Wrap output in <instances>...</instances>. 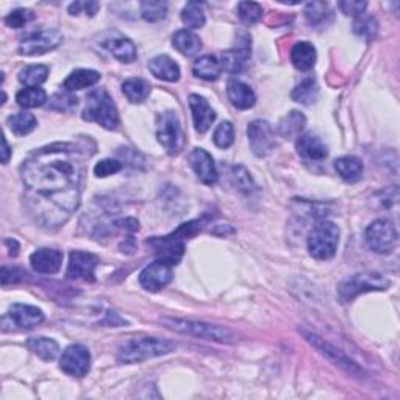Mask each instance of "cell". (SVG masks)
<instances>
[{
	"label": "cell",
	"instance_id": "1",
	"mask_svg": "<svg viewBox=\"0 0 400 400\" xmlns=\"http://www.w3.org/2000/svg\"><path fill=\"white\" fill-rule=\"evenodd\" d=\"M94 154L85 146L55 143L34 150L21 166L26 202L34 221L46 228L61 227L81 202L85 161Z\"/></svg>",
	"mask_w": 400,
	"mask_h": 400
},
{
	"label": "cell",
	"instance_id": "2",
	"mask_svg": "<svg viewBox=\"0 0 400 400\" xmlns=\"http://www.w3.org/2000/svg\"><path fill=\"white\" fill-rule=\"evenodd\" d=\"M161 323L175 333L188 334V337H194L199 339H208L222 344H233L238 341V337L230 330V328L216 326V323L191 319H179V317H163Z\"/></svg>",
	"mask_w": 400,
	"mask_h": 400
},
{
	"label": "cell",
	"instance_id": "3",
	"mask_svg": "<svg viewBox=\"0 0 400 400\" xmlns=\"http://www.w3.org/2000/svg\"><path fill=\"white\" fill-rule=\"evenodd\" d=\"M177 349L174 341L160 338H132L123 343L117 352V360L126 364L143 363L152 358L170 354Z\"/></svg>",
	"mask_w": 400,
	"mask_h": 400
},
{
	"label": "cell",
	"instance_id": "4",
	"mask_svg": "<svg viewBox=\"0 0 400 400\" xmlns=\"http://www.w3.org/2000/svg\"><path fill=\"white\" fill-rule=\"evenodd\" d=\"M81 117L88 122H96L107 130H116L119 126V113L116 103L105 90H96L86 97V105Z\"/></svg>",
	"mask_w": 400,
	"mask_h": 400
},
{
	"label": "cell",
	"instance_id": "5",
	"mask_svg": "<svg viewBox=\"0 0 400 400\" xmlns=\"http://www.w3.org/2000/svg\"><path fill=\"white\" fill-rule=\"evenodd\" d=\"M339 227L332 221H321L313 227L308 237L310 255L316 260H332L338 250Z\"/></svg>",
	"mask_w": 400,
	"mask_h": 400
},
{
	"label": "cell",
	"instance_id": "6",
	"mask_svg": "<svg viewBox=\"0 0 400 400\" xmlns=\"http://www.w3.org/2000/svg\"><path fill=\"white\" fill-rule=\"evenodd\" d=\"M391 281L388 280L383 274L379 272H361V274H355L344 280L343 283L339 285V299L341 302H352L355 297L360 296V294L364 292H370V291H385L390 288Z\"/></svg>",
	"mask_w": 400,
	"mask_h": 400
},
{
	"label": "cell",
	"instance_id": "7",
	"mask_svg": "<svg viewBox=\"0 0 400 400\" xmlns=\"http://www.w3.org/2000/svg\"><path fill=\"white\" fill-rule=\"evenodd\" d=\"M299 332L303 334V338L308 341V343L314 347V349L322 354L327 360H330L333 364H337L338 368L346 370L347 374H350L352 377L361 379L364 377V369L358 366V364L352 360V358L347 357L344 352H341L337 347L332 346L330 343H327L326 339L321 338L319 334H316L313 332L307 330V328H299Z\"/></svg>",
	"mask_w": 400,
	"mask_h": 400
},
{
	"label": "cell",
	"instance_id": "8",
	"mask_svg": "<svg viewBox=\"0 0 400 400\" xmlns=\"http://www.w3.org/2000/svg\"><path fill=\"white\" fill-rule=\"evenodd\" d=\"M157 138L169 155H177L183 149V130L174 111H164L157 121Z\"/></svg>",
	"mask_w": 400,
	"mask_h": 400
},
{
	"label": "cell",
	"instance_id": "9",
	"mask_svg": "<svg viewBox=\"0 0 400 400\" xmlns=\"http://www.w3.org/2000/svg\"><path fill=\"white\" fill-rule=\"evenodd\" d=\"M364 238L375 254L388 255L397 244L396 226L390 219H379L368 227Z\"/></svg>",
	"mask_w": 400,
	"mask_h": 400
},
{
	"label": "cell",
	"instance_id": "10",
	"mask_svg": "<svg viewBox=\"0 0 400 400\" xmlns=\"http://www.w3.org/2000/svg\"><path fill=\"white\" fill-rule=\"evenodd\" d=\"M63 43L61 32L54 30H41L37 33H32L19 44V54L26 57H37L47 54L49 50L57 49L58 46Z\"/></svg>",
	"mask_w": 400,
	"mask_h": 400
},
{
	"label": "cell",
	"instance_id": "11",
	"mask_svg": "<svg viewBox=\"0 0 400 400\" xmlns=\"http://www.w3.org/2000/svg\"><path fill=\"white\" fill-rule=\"evenodd\" d=\"M247 137H249V144L252 152L257 157H268L272 154V150L277 147L275 143V133L266 121H254L247 127Z\"/></svg>",
	"mask_w": 400,
	"mask_h": 400
},
{
	"label": "cell",
	"instance_id": "12",
	"mask_svg": "<svg viewBox=\"0 0 400 400\" xmlns=\"http://www.w3.org/2000/svg\"><path fill=\"white\" fill-rule=\"evenodd\" d=\"M60 369L70 377H85L91 369V354L85 346L72 344L63 352Z\"/></svg>",
	"mask_w": 400,
	"mask_h": 400
},
{
	"label": "cell",
	"instance_id": "13",
	"mask_svg": "<svg viewBox=\"0 0 400 400\" xmlns=\"http://www.w3.org/2000/svg\"><path fill=\"white\" fill-rule=\"evenodd\" d=\"M170 280H172V264L164 260H158L155 263L146 266L139 274V283L146 291L157 292L166 288Z\"/></svg>",
	"mask_w": 400,
	"mask_h": 400
},
{
	"label": "cell",
	"instance_id": "14",
	"mask_svg": "<svg viewBox=\"0 0 400 400\" xmlns=\"http://www.w3.org/2000/svg\"><path fill=\"white\" fill-rule=\"evenodd\" d=\"M97 257L90 252L75 250L69 257L66 275L70 280H86L94 281V272L97 268Z\"/></svg>",
	"mask_w": 400,
	"mask_h": 400
},
{
	"label": "cell",
	"instance_id": "15",
	"mask_svg": "<svg viewBox=\"0 0 400 400\" xmlns=\"http://www.w3.org/2000/svg\"><path fill=\"white\" fill-rule=\"evenodd\" d=\"M3 319L11 322L13 328H19V330H28L39 326L44 322V313L37 307L32 305H23V303H14L13 307H10L7 316H3Z\"/></svg>",
	"mask_w": 400,
	"mask_h": 400
},
{
	"label": "cell",
	"instance_id": "16",
	"mask_svg": "<svg viewBox=\"0 0 400 400\" xmlns=\"http://www.w3.org/2000/svg\"><path fill=\"white\" fill-rule=\"evenodd\" d=\"M100 46L103 47L105 50H108L111 55H113L116 60H119L122 63H133L137 60V47L132 43L130 39L122 37L121 33H108L102 37L100 39Z\"/></svg>",
	"mask_w": 400,
	"mask_h": 400
},
{
	"label": "cell",
	"instance_id": "17",
	"mask_svg": "<svg viewBox=\"0 0 400 400\" xmlns=\"http://www.w3.org/2000/svg\"><path fill=\"white\" fill-rule=\"evenodd\" d=\"M190 163L192 170L196 172L202 183L214 185L217 179H219L213 157H211L205 149H199V147L194 149L190 154Z\"/></svg>",
	"mask_w": 400,
	"mask_h": 400
},
{
	"label": "cell",
	"instance_id": "18",
	"mask_svg": "<svg viewBox=\"0 0 400 400\" xmlns=\"http://www.w3.org/2000/svg\"><path fill=\"white\" fill-rule=\"evenodd\" d=\"M188 100H190L194 127H196V130L199 133H207L216 119L214 110L211 108V105L207 102V99L199 96V94H191Z\"/></svg>",
	"mask_w": 400,
	"mask_h": 400
},
{
	"label": "cell",
	"instance_id": "19",
	"mask_svg": "<svg viewBox=\"0 0 400 400\" xmlns=\"http://www.w3.org/2000/svg\"><path fill=\"white\" fill-rule=\"evenodd\" d=\"M32 268L39 274H55L61 269L63 254L57 249H38L30 257Z\"/></svg>",
	"mask_w": 400,
	"mask_h": 400
},
{
	"label": "cell",
	"instance_id": "20",
	"mask_svg": "<svg viewBox=\"0 0 400 400\" xmlns=\"http://www.w3.org/2000/svg\"><path fill=\"white\" fill-rule=\"evenodd\" d=\"M297 154L305 158V160H313V161H321L323 158H327L328 155V147L326 143L316 134H300L297 137L296 143Z\"/></svg>",
	"mask_w": 400,
	"mask_h": 400
},
{
	"label": "cell",
	"instance_id": "21",
	"mask_svg": "<svg viewBox=\"0 0 400 400\" xmlns=\"http://www.w3.org/2000/svg\"><path fill=\"white\" fill-rule=\"evenodd\" d=\"M250 58V41L246 39L234 49L226 50L221 57V66L230 74H238L246 68L247 60Z\"/></svg>",
	"mask_w": 400,
	"mask_h": 400
},
{
	"label": "cell",
	"instance_id": "22",
	"mask_svg": "<svg viewBox=\"0 0 400 400\" xmlns=\"http://www.w3.org/2000/svg\"><path fill=\"white\" fill-rule=\"evenodd\" d=\"M227 96L232 105L238 110H250L257 102V96L249 85L239 80H230L227 86Z\"/></svg>",
	"mask_w": 400,
	"mask_h": 400
},
{
	"label": "cell",
	"instance_id": "23",
	"mask_svg": "<svg viewBox=\"0 0 400 400\" xmlns=\"http://www.w3.org/2000/svg\"><path fill=\"white\" fill-rule=\"evenodd\" d=\"M149 70L157 79L164 81H179L180 80V68L172 58L168 55H157L149 61Z\"/></svg>",
	"mask_w": 400,
	"mask_h": 400
},
{
	"label": "cell",
	"instance_id": "24",
	"mask_svg": "<svg viewBox=\"0 0 400 400\" xmlns=\"http://www.w3.org/2000/svg\"><path fill=\"white\" fill-rule=\"evenodd\" d=\"M316 49L311 43L307 41H300L291 49V63L294 64V68L302 70V72H307L311 70L316 64Z\"/></svg>",
	"mask_w": 400,
	"mask_h": 400
},
{
	"label": "cell",
	"instance_id": "25",
	"mask_svg": "<svg viewBox=\"0 0 400 400\" xmlns=\"http://www.w3.org/2000/svg\"><path fill=\"white\" fill-rule=\"evenodd\" d=\"M99 80H100V74L97 72V70L77 69L68 75V79L64 80V83H63V88L68 92H74V91L85 90V88H91L96 85Z\"/></svg>",
	"mask_w": 400,
	"mask_h": 400
},
{
	"label": "cell",
	"instance_id": "26",
	"mask_svg": "<svg viewBox=\"0 0 400 400\" xmlns=\"http://www.w3.org/2000/svg\"><path fill=\"white\" fill-rule=\"evenodd\" d=\"M27 347L44 361L55 360L58 354H60V346L54 339L46 337H33L27 339Z\"/></svg>",
	"mask_w": 400,
	"mask_h": 400
},
{
	"label": "cell",
	"instance_id": "27",
	"mask_svg": "<svg viewBox=\"0 0 400 400\" xmlns=\"http://www.w3.org/2000/svg\"><path fill=\"white\" fill-rule=\"evenodd\" d=\"M172 44L175 49H177L181 55L185 57H192L196 55L197 52L202 49V41L197 37L196 33H192L188 28H183V30H179L174 34L172 38Z\"/></svg>",
	"mask_w": 400,
	"mask_h": 400
},
{
	"label": "cell",
	"instance_id": "28",
	"mask_svg": "<svg viewBox=\"0 0 400 400\" xmlns=\"http://www.w3.org/2000/svg\"><path fill=\"white\" fill-rule=\"evenodd\" d=\"M221 70H222L221 63L217 61V58L213 55L200 57L197 58L196 63L192 64L194 75L207 81H213L219 79Z\"/></svg>",
	"mask_w": 400,
	"mask_h": 400
},
{
	"label": "cell",
	"instance_id": "29",
	"mask_svg": "<svg viewBox=\"0 0 400 400\" xmlns=\"http://www.w3.org/2000/svg\"><path fill=\"white\" fill-rule=\"evenodd\" d=\"M334 169L337 172L347 181H357L363 175V163L357 157H341L334 161Z\"/></svg>",
	"mask_w": 400,
	"mask_h": 400
},
{
	"label": "cell",
	"instance_id": "30",
	"mask_svg": "<svg viewBox=\"0 0 400 400\" xmlns=\"http://www.w3.org/2000/svg\"><path fill=\"white\" fill-rule=\"evenodd\" d=\"M305 116L300 113V111H291V113H288L283 119L280 121L279 123V133L280 137L283 138H296L299 137V133L302 132V128L305 127Z\"/></svg>",
	"mask_w": 400,
	"mask_h": 400
},
{
	"label": "cell",
	"instance_id": "31",
	"mask_svg": "<svg viewBox=\"0 0 400 400\" xmlns=\"http://www.w3.org/2000/svg\"><path fill=\"white\" fill-rule=\"evenodd\" d=\"M38 126L37 117L28 111H21L8 117V127L17 137H26V134L32 133Z\"/></svg>",
	"mask_w": 400,
	"mask_h": 400
},
{
	"label": "cell",
	"instance_id": "32",
	"mask_svg": "<svg viewBox=\"0 0 400 400\" xmlns=\"http://www.w3.org/2000/svg\"><path fill=\"white\" fill-rule=\"evenodd\" d=\"M291 97L297 103L313 105L319 97V86H317L314 79H305L294 88Z\"/></svg>",
	"mask_w": 400,
	"mask_h": 400
},
{
	"label": "cell",
	"instance_id": "33",
	"mask_svg": "<svg viewBox=\"0 0 400 400\" xmlns=\"http://www.w3.org/2000/svg\"><path fill=\"white\" fill-rule=\"evenodd\" d=\"M122 91L132 103H141L149 97L150 85L143 79H128L122 83Z\"/></svg>",
	"mask_w": 400,
	"mask_h": 400
},
{
	"label": "cell",
	"instance_id": "34",
	"mask_svg": "<svg viewBox=\"0 0 400 400\" xmlns=\"http://www.w3.org/2000/svg\"><path fill=\"white\" fill-rule=\"evenodd\" d=\"M47 75H49V68L44 66V64H34V66L23 68L17 75V79L23 86L39 88L47 80Z\"/></svg>",
	"mask_w": 400,
	"mask_h": 400
},
{
	"label": "cell",
	"instance_id": "35",
	"mask_svg": "<svg viewBox=\"0 0 400 400\" xmlns=\"http://www.w3.org/2000/svg\"><path fill=\"white\" fill-rule=\"evenodd\" d=\"M16 102L22 108H38L47 102V94L43 88H23L16 94Z\"/></svg>",
	"mask_w": 400,
	"mask_h": 400
},
{
	"label": "cell",
	"instance_id": "36",
	"mask_svg": "<svg viewBox=\"0 0 400 400\" xmlns=\"http://www.w3.org/2000/svg\"><path fill=\"white\" fill-rule=\"evenodd\" d=\"M181 21L188 28H200L205 26V11L202 3L188 2L181 11Z\"/></svg>",
	"mask_w": 400,
	"mask_h": 400
},
{
	"label": "cell",
	"instance_id": "37",
	"mask_svg": "<svg viewBox=\"0 0 400 400\" xmlns=\"http://www.w3.org/2000/svg\"><path fill=\"white\" fill-rule=\"evenodd\" d=\"M141 16L147 22H158L163 21L168 14V3L157 2V0H144L141 2Z\"/></svg>",
	"mask_w": 400,
	"mask_h": 400
},
{
	"label": "cell",
	"instance_id": "38",
	"mask_svg": "<svg viewBox=\"0 0 400 400\" xmlns=\"http://www.w3.org/2000/svg\"><path fill=\"white\" fill-rule=\"evenodd\" d=\"M328 16H330V10H328V5L323 2H310L305 7V17H307L311 27L322 26L323 22H327Z\"/></svg>",
	"mask_w": 400,
	"mask_h": 400
},
{
	"label": "cell",
	"instance_id": "39",
	"mask_svg": "<svg viewBox=\"0 0 400 400\" xmlns=\"http://www.w3.org/2000/svg\"><path fill=\"white\" fill-rule=\"evenodd\" d=\"M238 16L244 23H257L263 17V7L257 2H239Z\"/></svg>",
	"mask_w": 400,
	"mask_h": 400
},
{
	"label": "cell",
	"instance_id": "40",
	"mask_svg": "<svg viewBox=\"0 0 400 400\" xmlns=\"http://www.w3.org/2000/svg\"><path fill=\"white\" fill-rule=\"evenodd\" d=\"M213 141L217 147L221 149H228L233 144L234 141V127L232 122H221L219 126L216 127Z\"/></svg>",
	"mask_w": 400,
	"mask_h": 400
},
{
	"label": "cell",
	"instance_id": "41",
	"mask_svg": "<svg viewBox=\"0 0 400 400\" xmlns=\"http://www.w3.org/2000/svg\"><path fill=\"white\" fill-rule=\"evenodd\" d=\"M79 105V99L69 92H58L50 97L49 108L55 111H72Z\"/></svg>",
	"mask_w": 400,
	"mask_h": 400
},
{
	"label": "cell",
	"instance_id": "42",
	"mask_svg": "<svg viewBox=\"0 0 400 400\" xmlns=\"http://www.w3.org/2000/svg\"><path fill=\"white\" fill-rule=\"evenodd\" d=\"M379 30V23L377 21L374 19V17H358L354 23V32L357 34H360V37H364L368 39H372L375 38V34H377Z\"/></svg>",
	"mask_w": 400,
	"mask_h": 400
},
{
	"label": "cell",
	"instance_id": "43",
	"mask_svg": "<svg viewBox=\"0 0 400 400\" xmlns=\"http://www.w3.org/2000/svg\"><path fill=\"white\" fill-rule=\"evenodd\" d=\"M34 19V13L30 10L26 8H17L14 11L5 17V23L11 28H21L23 26H27L28 22H32Z\"/></svg>",
	"mask_w": 400,
	"mask_h": 400
},
{
	"label": "cell",
	"instance_id": "44",
	"mask_svg": "<svg viewBox=\"0 0 400 400\" xmlns=\"http://www.w3.org/2000/svg\"><path fill=\"white\" fill-rule=\"evenodd\" d=\"M232 179L241 191H252L255 188L254 180H252L250 174L247 172V169L243 166H233L232 168Z\"/></svg>",
	"mask_w": 400,
	"mask_h": 400
},
{
	"label": "cell",
	"instance_id": "45",
	"mask_svg": "<svg viewBox=\"0 0 400 400\" xmlns=\"http://www.w3.org/2000/svg\"><path fill=\"white\" fill-rule=\"evenodd\" d=\"M119 170H122V163L117 160H102L94 166V174H96L99 179L110 177V175L117 174Z\"/></svg>",
	"mask_w": 400,
	"mask_h": 400
},
{
	"label": "cell",
	"instance_id": "46",
	"mask_svg": "<svg viewBox=\"0 0 400 400\" xmlns=\"http://www.w3.org/2000/svg\"><path fill=\"white\" fill-rule=\"evenodd\" d=\"M339 8L343 10V13L347 16L361 17L364 11L368 8V2H358V0H344L339 2Z\"/></svg>",
	"mask_w": 400,
	"mask_h": 400
},
{
	"label": "cell",
	"instance_id": "47",
	"mask_svg": "<svg viewBox=\"0 0 400 400\" xmlns=\"http://www.w3.org/2000/svg\"><path fill=\"white\" fill-rule=\"evenodd\" d=\"M2 285L7 286L10 283H19V281L26 277V272H23L22 269L19 268H8V266H3L2 268Z\"/></svg>",
	"mask_w": 400,
	"mask_h": 400
},
{
	"label": "cell",
	"instance_id": "48",
	"mask_svg": "<svg viewBox=\"0 0 400 400\" xmlns=\"http://www.w3.org/2000/svg\"><path fill=\"white\" fill-rule=\"evenodd\" d=\"M99 7L100 5L97 2H74L69 7V13L75 16L81 13V10H83L88 16H94L99 11Z\"/></svg>",
	"mask_w": 400,
	"mask_h": 400
},
{
	"label": "cell",
	"instance_id": "49",
	"mask_svg": "<svg viewBox=\"0 0 400 400\" xmlns=\"http://www.w3.org/2000/svg\"><path fill=\"white\" fill-rule=\"evenodd\" d=\"M114 226L122 228V230H126V232H137L139 228V222L137 219H133V217H127V219L116 221Z\"/></svg>",
	"mask_w": 400,
	"mask_h": 400
},
{
	"label": "cell",
	"instance_id": "50",
	"mask_svg": "<svg viewBox=\"0 0 400 400\" xmlns=\"http://www.w3.org/2000/svg\"><path fill=\"white\" fill-rule=\"evenodd\" d=\"M5 244L8 246L11 257H16L17 254H19V244H17L16 239H7V241H5Z\"/></svg>",
	"mask_w": 400,
	"mask_h": 400
},
{
	"label": "cell",
	"instance_id": "51",
	"mask_svg": "<svg viewBox=\"0 0 400 400\" xmlns=\"http://www.w3.org/2000/svg\"><path fill=\"white\" fill-rule=\"evenodd\" d=\"M2 144H3V149H2V163H8L10 155H11V150H10V146L7 143V139H5V137L2 138Z\"/></svg>",
	"mask_w": 400,
	"mask_h": 400
}]
</instances>
